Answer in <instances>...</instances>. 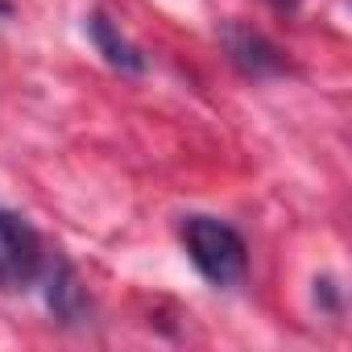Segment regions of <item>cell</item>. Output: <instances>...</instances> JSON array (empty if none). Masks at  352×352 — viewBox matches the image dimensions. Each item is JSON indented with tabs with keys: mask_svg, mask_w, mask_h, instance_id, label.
Wrapping results in <instances>:
<instances>
[{
	"mask_svg": "<svg viewBox=\"0 0 352 352\" xmlns=\"http://www.w3.org/2000/svg\"><path fill=\"white\" fill-rule=\"evenodd\" d=\"M179 241H183L191 265L216 290H236L249 278V245L232 224H224L216 216H183Z\"/></svg>",
	"mask_w": 352,
	"mask_h": 352,
	"instance_id": "obj_1",
	"label": "cell"
},
{
	"mask_svg": "<svg viewBox=\"0 0 352 352\" xmlns=\"http://www.w3.org/2000/svg\"><path fill=\"white\" fill-rule=\"evenodd\" d=\"M46 270V249H42V236L38 228L0 208V286L5 290H30Z\"/></svg>",
	"mask_w": 352,
	"mask_h": 352,
	"instance_id": "obj_2",
	"label": "cell"
},
{
	"mask_svg": "<svg viewBox=\"0 0 352 352\" xmlns=\"http://www.w3.org/2000/svg\"><path fill=\"white\" fill-rule=\"evenodd\" d=\"M220 46H224L232 71L245 75V79H253V83L278 79V75L290 71L286 50H282L274 38H265L261 30L245 25V21H224V25H220Z\"/></svg>",
	"mask_w": 352,
	"mask_h": 352,
	"instance_id": "obj_3",
	"label": "cell"
},
{
	"mask_svg": "<svg viewBox=\"0 0 352 352\" xmlns=\"http://www.w3.org/2000/svg\"><path fill=\"white\" fill-rule=\"evenodd\" d=\"M83 30H87V42L96 46V54H100L112 71L133 75V79L149 71V58L141 54V46H133V42L120 34V25H116L104 9H91V13H87V21H83Z\"/></svg>",
	"mask_w": 352,
	"mask_h": 352,
	"instance_id": "obj_4",
	"label": "cell"
},
{
	"mask_svg": "<svg viewBox=\"0 0 352 352\" xmlns=\"http://www.w3.org/2000/svg\"><path fill=\"white\" fill-rule=\"evenodd\" d=\"M46 302H50V311H54L63 323H79V319H83V311H87V294H83V286H79V278H75V270H71L67 261H58V265L50 270Z\"/></svg>",
	"mask_w": 352,
	"mask_h": 352,
	"instance_id": "obj_5",
	"label": "cell"
},
{
	"mask_svg": "<svg viewBox=\"0 0 352 352\" xmlns=\"http://www.w3.org/2000/svg\"><path fill=\"white\" fill-rule=\"evenodd\" d=\"M265 5H270L274 13H294V9L302 5V0H265Z\"/></svg>",
	"mask_w": 352,
	"mask_h": 352,
	"instance_id": "obj_6",
	"label": "cell"
}]
</instances>
